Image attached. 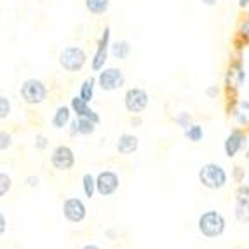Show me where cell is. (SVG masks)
<instances>
[{
	"mask_svg": "<svg viewBox=\"0 0 249 249\" xmlns=\"http://www.w3.org/2000/svg\"><path fill=\"white\" fill-rule=\"evenodd\" d=\"M197 229L202 233L204 237L208 239H216L220 237L221 233L227 229V220L220 211H214V209H208L199 216L197 220Z\"/></svg>",
	"mask_w": 249,
	"mask_h": 249,
	"instance_id": "6da1fadb",
	"label": "cell"
},
{
	"mask_svg": "<svg viewBox=\"0 0 249 249\" xmlns=\"http://www.w3.org/2000/svg\"><path fill=\"white\" fill-rule=\"evenodd\" d=\"M199 181L208 190H221L229 181L227 171L214 162H208L199 169Z\"/></svg>",
	"mask_w": 249,
	"mask_h": 249,
	"instance_id": "7a4b0ae2",
	"label": "cell"
},
{
	"mask_svg": "<svg viewBox=\"0 0 249 249\" xmlns=\"http://www.w3.org/2000/svg\"><path fill=\"white\" fill-rule=\"evenodd\" d=\"M86 61H88V54L80 46H67L59 53V67L68 73L80 71L86 67Z\"/></svg>",
	"mask_w": 249,
	"mask_h": 249,
	"instance_id": "3957f363",
	"label": "cell"
},
{
	"mask_svg": "<svg viewBox=\"0 0 249 249\" xmlns=\"http://www.w3.org/2000/svg\"><path fill=\"white\" fill-rule=\"evenodd\" d=\"M21 100L26 105H42L47 100V86L40 79H26L19 88Z\"/></svg>",
	"mask_w": 249,
	"mask_h": 249,
	"instance_id": "277c9868",
	"label": "cell"
},
{
	"mask_svg": "<svg viewBox=\"0 0 249 249\" xmlns=\"http://www.w3.org/2000/svg\"><path fill=\"white\" fill-rule=\"evenodd\" d=\"M110 37H112V30H110V26H105L103 32H101L100 40L96 44L94 54H92V58H91L92 71H101L105 68V65H107L108 54H110V46H112Z\"/></svg>",
	"mask_w": 249,
	"mask_h": 249,
	"instance_id": "5b68a950",
	"label": "cell"
},
{
	"mask_svg": "<svg viewBox=\"0 0 249 249\" xmlns=\"http://www.w3.org/2000/svg\"><path fill=\"white\" fill-rule=\"evenodd\" d=\"M124 84H125V77L121 68L105 67L103 70L98 73V86L107 92L117 91V89H121Z\"/></svg>",
	"mask_w": 249,
	"mask_h": 249,
	"instance_id": "8992f818",
	"label": "cell"
},
{
	"mask_svg": "<svg viewBox=\"0 0 249 249\" xmlns=\"http://www.w3.org/2000/svg\"><path fill=\"white\" fill-rule=\"evenodd\" d=\"M148 92L142 88H131L124 94V107L129 113H142L148 107Z\"/></svg>",
	"mask_w": 249,
	"mask_h": 249,
	"instance_id": "52a82bcc",
	"label": "cell"
},
{
	"mask_svg": "<svg viewBox=\"0 0 249 249\" xmlns=\"http://www.w3.org/2000/svg\"><path fill=\"white\" fill-rule=\"evenodd\" d=\"M61 211L65 220L70 221V223H82L86 220V216H88V208H86V204L79 197H68L63 202Z\"/></svg>",
	"mask_w": 249,
	"mask_h": 249,
	"instance_id": "ba28073f",
	"label": "cell"
},
{
	"mask_svg": "<svg viewBox=\"0 0 249 249\" xmlns=\"http://www.w3.org/2000/svg\"><path fill=\"white\" fill-rule=\"evenodd\" d=\"M121 187V178L113 171H101L100 175L96 176V188H98V196L101 197H110L113 196Z\"/></svg>",
	"mask_w": 249,
	"mask_h": 249,
	"instance_id": "9c48e42d",
	"label": "cell"
},
{
	"mask_svg": "<svg viewBox=\"0 0 249 249\" xmlns=\"http://www.w3.org/2000/svg\"><path fill=\"white\" fill-rule=\"evenodd\" d=\"M51 164L56 171H70L75 166L73 150L67 145H59L51 154Z\"/></svg>",
	"mask_w": 249,
	"mask_h": 249,
	"instance_id": "30bf717a",
	"label": "cell"
},
{
	"mask_svg": "<svg viewBox=\"0 0 249 249\" xmlns=\"http://www.w3.org/2000/svg\"><path fill=\"white\" fill-rule=\"evenodd\" d=\"M233 216L239 223H249V187L248 185H239L235 192V208Z\"/></svg>",
	"mask_w": 249,
	"mask_h": 249,
	"instance_id": "8fae6325",
	"label": "cell"
},
{
	"mask_svg": "<svg viewBox=\"0 0 249 249\" xmlns=\"http://www.w3.org/2000/svg\"><path fill=\"white\" fill-rule=\"evenodd\" d=\"M246 145H248V134L242 129H233L223 143L225 155L229 159H233L242 148H246Z\"/></svg>",
	"mask_w": 249,
	"mask_h": 249,
	"instance_id": "7c38bea8",
	"label": "cell"
},
{
	"mask_svg": "<svg viewBox=\"0 0 249 249\" xmlns=\"http://www.w3.org/2000/svg\"><path fill=\"white\" fill-rule=\"evenodd\" d=\"M70 107H71V110H73V113L77 117H86V119L96 122V124H100V122H101V117L98 115V113H96L94 110L89 107L88 101H84L80 96H73V98H71Z\"/></svg>",
	"mask_w": 249,
	"mask_h": 249,
	"instance_id": "4fadbf2b",
	"label": "cell"
},
{
	"mask_svg": "<svg viewBox=\"0 0 249 249\" xmlns=\"http://www.w3.org/2000/svg\"><path fill=\"white\" fill-rule=\"evenodd\" d=\"M225 80H227V86H229V88H233V89H239L242 84H244L246 71H244V67H242L241 61H233L232 65H230Z\"/></svg>",
	"mask_w": 249,
	"mask_h": 249,
	"instance_id": "5bb4252c",
	"label": "cell"
},
{
	"mask_svg": "<svg viewBox=\"0 0 249 249\" xmlns=\"http://www.w3.org/2000/svg\"><path fill=\"white\" fill-rule=\"evenodd\" d=\"M96 122L89 121V119H86V117H77L75 121L70 122V134L71 136H77V134H80V136H89V134H92L96 131Z\"/></svg>",
	"mask_w": 249,
	"mask_h": 249,
	"instance_id": "9a60e30c",
	"label": "cell"
},
{
	"mask_svg": "<svg viewBox=\"0 0 249 249\" xmlns=\"http://www.w3.org/2000/svg\"><path fill=\"white\" fill-rule=\"evenodd\" d=\"M138 146H140V142H138V138L134 136V134H129V133H124L119 136V140H117V152L121 155H133L134 152L138 150Z\"/></svg>",
	"mask_w": 249,
	"mask_h": 249,
	"instance_id": "2e32d148",
	"label": "cell"
},
{
	"mask_svg": "<svg viewBox=\"0 0 249 249\" xmlns=\"http://www.w3.org/2000/svg\"><path fill=\"white\" fill-rule=\"evenodd\" d=\"M232 115L241 127L249 129V101H237L232 108Z\"/></svg>",
	"mask_w": 249,
	"mask_h": 249,
	"instance_id": "e0dca14e",
	"label": "cell"
},
{
	"mask_svg": "<svg viewBox=\"0 0 249 249\" xmlns=\"http://www.w3.org/2000/svg\"><path fill=\"white\" fill-rule=\"evenodd\" d=\"M71 113H73V110H71V107H58L56 108V112H54L53 115V121H51V124H53L54 129H63L67 124H70V119H71Z\"/></svg>",
	"mask_w": 249,
	"mask_h": 249,
	"instance_id": "ac0fdd59",
	"label": "cell"
},
{
	"mask_svg": "<svg viewBox=\"0 0 249 249\" xmlns=\"http://www.w3.org/2000/svg\"><path fill=\"white\" fill-rule=\"evenodd\" d=\"M112 0H84V7L92 16H103L108 13Z\"/></svg>",
	"mask_w": 249,
	"mask_h": 249,
	"instance_id": "d6986e66",
	"label": "cell"
},
{
	"mask_svg": "<svg viewBox=\"0 0 249 249\" xmlns=\"http://www.w3.org/2000/svg\"><path fill=\"white\" fill-rule=\"evenodd\" d=\"M131 54V44L127 40H117L110 46V56L115 59H127Z\"/></svg>",
	"mask_w": 249,
	"mask_h": 249,
	"instance_id": "ffe728a7",
	"label": "cell"
},
{
	"mask_svg": "<svg viewBox=\"0 0 249 249\" xmlns=\"http://www.w3.org/2000/svg\"><path fill=\"white\" fill-rule=\"evenodd\" d=\"M96 84H98V77H88V79L82 82V86H80V91H79V96L82 98L84 101H88V103H89V101L94 98Z\"/></svg>",
	"mask_w": 249,
	"mask_h": 249,
	"instance_id": "44dd1931",
	"label": "cell"
},
{
	"mask_svg": "<svg viewBox=\"0 0 249 249\" xmlns=\"http://www.w3.org/2000/svg\"><path fill=\"white\" fill-rule=\"evenodd\" d=\"M82 190L86 194V197L92 199L94 194H98V188H96V178L91 175V173H86L82 176Z\"/></svg>",
	"mask_w": 249,
	"mask_h": 249,
	"instance_id": "7402d4cb",
	"label": "cell"
},
{
	"mask_svg": "<svg viewBox=\"0 0 249 249\" xmlns=\"http://www.w3.org/2000/svg\"><path fill=\"white\" fill-rule=\"evenodd\" d=\"M183 134H185V138H187L188 142L200 143L204 138V129H202V125H199V124H192L190 127H187L183 131Z\"/></svg>",
	"mask_w": 249,
	"mask_h": 249,
	"instance_id": "603a6c76",
	"label": "cell"
},
{
	"mask_svg": "<svg viewBox=\"0 0 249 249\" xmlns=\"http://www.w3.org/2000/svg\"><path fill=\"white\" fill-rule=\"evenodd\" d=\"M11 187H13V179H11V176H9L7 173L2 171V173H0V197L7 196Z\"/></svg>",
	"mask_w": 249,
	"mask_h": 249,
	"instance_id": "cb8c5ba5",
	"label": "cell"
},
{
	"mask_svg": "<svg viewBox=\"0 0 249 249\" xmlns=\"http://www.w3.org/2000/svg\"><path fill=\"white\" fill-rule=\"evenodd\" d=\"M175 122L179 125V127H183V131L187 127H190L194 122H192V115L188 112H181V113H178V115L175 117Z\"/></svg>",
	"mask_w": 249,
	"mask_h": 249,
	"instance_id": "d4e9b609",
	"label": "cell"
},
{
	"mask_svg": "<svg viewBox=\"0 0 249 249\" xmlns=\"http://www.w3.org/2000/svg\"><path fill=\"white\" fill-rule=\"evenodd\" d=\"M11 115V101H9L7 96H0V119L5 121L7 117Z\"/></svg>",
	"mask_w": 249,
	"mask_h": 249,
	"instance_id": "484cf974",
	"label": "cell"
},
{
	"mask_svg": "<svg viewBox=\"0 0 249 249\" xmlns=\"http://www.w3.org/2000/svg\"><path fill=\"white\" fill-rule=\"evenodd\" d=\"M237 32H239V37L249 42V14L241 21V25H239V30H237Z\"/></svg>",
	"mask_w": 249,
	"mask_h": 249,
	"instance_id": "4316f807",
	"label": "cell"
},
{
	"mask_svg": "<svg viewBox=\"0 0 249 249\" xmlns=\"http://www.w3.org/2000/svg\"><path fill=\"white\" fill-rule=\"evenodd\" d=\"M11 145H13V136L9 133H5V131H2L0 133V150L5 152L7 148H11Z\"/></svg>",
	"mask_w": 249,
	"mask_h": 249,
	"instance_id": "83f0119b",
	"label": "cell"
},
{
	"mask_svg": "<svg viewBox=\"0 0 249 249\" xmlns=\"http://www.w3.org/2000/svg\"><path fill=\"white\" fill-rule=\"evenodd\" d=\"M35 148L37 150L47 148V138L44 134H35Z\"/></svg>",
	"mask_w": 249,
	"mask_h": 249,
	"instance_id": "f1b7e54d",
	"label": "cell"
},
{
	"mask_svg": "<svg viewBox=\"0 0 249 249\" xmlns=\"http://www.w3.org/2000/svg\"><path fill=\"white\" fill-rule=\"evenodd\" d=\"M233 179H235L237 183H241L242 179H244V169H242V167H239V166L233 167Z\"/></svg>",
	"mask_w": 249,
	"mask_h": 249,
	"instance_id": "f546056e",
	"label": "cell"
},
{
	"mask_svg": "<svg viewBox=\"0 0 249 249\" xmlns=\"http://www.w3.org/2000/svg\"><path fill=\"white\" fill-rule=\"evenodd\" d=\"M38 181H40V179H38V176H28V178L25 179V183L28 185L30 188H37Z\"/></svg>",
	"mask_w": 249,
	"mask_h": 249,
	"instance_id": "4dcf8cb0",
	"label": "cell"
},
{
	"mask_svg": "<svg viewBox=\"0 0 249 249\" xmlns=\"http://www.w3.org/2000/svg\"><path fill=\"white\" fill-rule=\"evenodd\" d=\"M206 94H208V98H216V96L220 94V89L216 88V86H209V88L206 89Z\"/></svg>",
	"mask_w": 249,
	"mask_h": 249,
	"instance_id": "1f68e13d",
	"label": "cell"
},
{
	"mask_svg": "<svg viewBox=\"0 0 249 249\" xmlns=\"http://www.w3.org/2000/svg\"><path fill=\"white\" fill-rule=\"evenodd\" d=\"M4 233H5V214L0 213V235H4Z\"/></svg>",
	"mask_w": 249,
	"mask_h": 249,
	"instance_id": "d6a6232c",
	"label": "cell"
},
{
	"mask_svg": "<svg viewBox=\"0 0 249 249\" xmlns=\"http://www.w3.org/2000/svg\"><path fill=\"white\" fill-rule=\"evenodd\" d=\"M218 2L220 0H200V4L206 5V7H214V5H218Z\"/></svg>",
	"mask_w": 249,
	"mask_h": 249,
	"instance_id": "836d02e7",
	"label": "cell"
},
{
	"mask_svg": "<svg viewBox=\"0 0 249 249\" xmlns=\"http://www.w3.org/2000/svg\"><path fill=\"white\" fill-rule=\"evenodd\" d=\"M237 5L241 9H248L249 7V0H237Z\"/></svg>",
	"mask_w": 249,
	"mask_h": 249,
	"instance_id": "e575fe53",
	"label": "cell"
},
{
	"mask_svg": "<svg viewBox=\"0 0 249 249\" xmlns=\"http://www.w3.org/2000/svg\"><path fill=\"white\" fill-rule=\"evenodd\" d=\"M131 124H133L134 127H140V125L143 124V121H142V119H138V117H134L133 121H131Z\"/></svg>",
	"mask_w": 249,
	"mask_h": 249,
	"instance_id": "d590c367",
	"label": "cell"
},
{
	"mask_svg": "<svg viewBox=\"0 0 249 249\" xmlns=\"http://www.w3.org/2000/svg\"><path fill=\"white\" fill-rule=\"evenodd\" d=\"M82 249H101L100 246H96V244H86Z\"/></svg>",
	"mask_w": 249,
	"mask_h": 249,
	"instance_id": "8d00e7d4",
	"label": "cell"
},
{
	"mask_svg": "<svg viewBox=\"0 0 249 249\" xmlns=\"http://www.w3.org/2000/svg\"><path fill=\"white\" fill-rule=\"evenodd\" d=\"M107 237H110V241H113V237H115V232H113V230H107Z\"/></svg>",
	"mask_w": 249,
	"mask_h": 249,
	"instance_id": "74e56055",
	"label": "cell"
},
{
	"mask_svg": "<svg viewBox=\"0 0 249 249\" xmlns=\"http://www.w3.org/2000/svg\"><path fill=\"white\" fill-rule=\"evenodd\" d=\"M246 159H248V160H249V152H248V155H246Z\"/></svg>",
	"mask_w": 249,
	"mask_h": 249,
	"instance_id": "f35d334b",
	"label": "cell"
}]
</instances>
